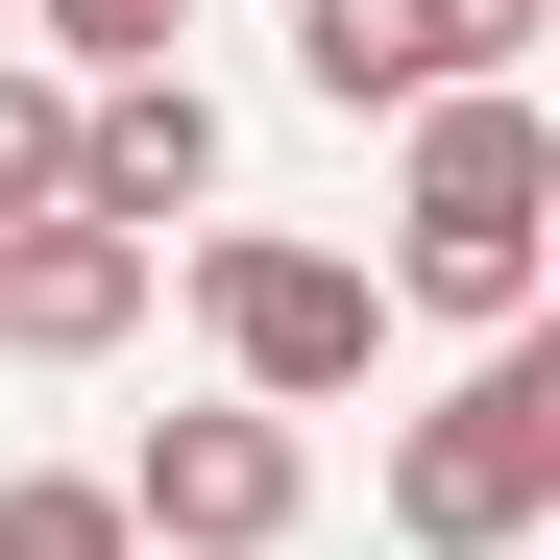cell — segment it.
Returning a JSON list of instances; mask_svg holds the SVG:
<instances>
[{
    "mask_svg": "<svg viewBox=\"0 0 560 560\" xmlns=\"http://www.w3.org/2000/svg\"><path fill=\"white\" fill-rule=\"evenodd\" d=\"M293 512H317V439L293 415H147V463H122V536L147 560H293Z\"/></svg>",
    "mask_w": 560,
    "mask_h": 560,
    "instance_id": "obj_5",
    "label": "cell"
},
{
    "mask_svg": "<svg viewBox=\"0 0 560 560\" xmlns=\"http://www.w3.org/2000/svg\"><path fill=\"white\" fill-rule=\"evenodd\" d=\"M196 341H220V390H244V415H341L365 365H390V293H365L341 244L220 220V244H196Z\"/></svg>",
    "mask_w": 560,
    "mask_h": 560,
    "instance_id": "obj_3",
    "label": "cell"
},
{
    "mask_svg": "<svg viewBox=\"0 0 560 560\" xmlns=\"http://www.w3.org/2000/svg\"><path fill=\"white\" fill-rule=\"evenodd\" d=\"M536 25H560V0H293V98H341V122L536 98Z\"/></svg>",
    "mask_w": 560,
    "mask_h": 560,
    "instance_id": "obj_4",
    "label": "cell"
},
{
    "mask_svg": "<svg viewBox=\"0 0 560 560\" xmlns=\"http://www.w3.org/2000/svg\"><path fill=\"white\" fill-rule=\"evenodd\" d=\"M25 73H73V98H98V73H171V25H196V0H25Z\"/></svg>",
    "mask_w": 560,
    "mask_h": 560,
    "instance_id": "obj_8",
    "label": "cell"
},
{
    "mask_svg": "<svg viewBox=\"0 0 560 560\" xmlns=\"http://www.w3.org/2000/svg\"><path fill=\"white\" fill-rule=\"evenodd\" d=\"M0 220H73V73L0 49Z\"/></svg>",
    "mask_w": 560,
    "mask_h": 560,
    "instance_id": "obj_9",
    "label": "cell"
},
{
    "mask_svg": "<svg viewBox=\"0 0 560 560\" xmlns=\"http://www.w3.org/2000/svg\"><path fill=\"white\" fill-rule=\"evenodd\" d=\"M536 220H560V122L536 98H415V171H390V317H463V341H536Z\"/></svg>",
    "mask_w": 560,
    "mask_h": 560,
    "instance_id": "obj_1",
    "label": "cell"
},
{
    "mask_svg": "<svg viewBox=\"0 0 560 560\" xmlns=\"http://www.w3.org/2000/svg\"><path fill=\"white\" fill-rule=\"evenodd\" d=\"M196 196H220V98H196V73H98V98H73V220L171 244Z\"/></svg>",
    "mask_w": 560,
    "mask_h": 560,
    "instance_id": "obj_6",
    "label": "cell"
},
{
    "mask_svg": "<svg viewBox=\"0 0 560 560\" xmlns=\"http://www.w3.org/2000/svg\"><path fill=\"white\" fill-rule=\"evenodd\" d=\"M390 536H415V560H512V536H560V341H488V365L390 439Z\"/></svg>",
    "mask_w": 560,
    "mask_h": 560,
    "instance_id": "obj_2",
    "label": "cell"
},
{
    "mask_svg": "<svg viewBox=\"0 0 560 560\" xmlns=\"http://www.w3.org/2000/svg\"><path fill=\"white\" fill-rule=\"evenodd\" d=\"M0 560H147V536H122V488H73V463H25V488H0Z\"/></svg>",
    "mask_w": 560,
    "mask_h": 560,
    "instance_id": "obj_10",
    "label": "cell"
},
{
    "mask_svg": "<svg viewBox=\"0 0 560 560\" xmlns=\"http://www.w3.org/2000/svg\"><path fill=\"white\" fill-rule=\"evenodd\" d=\"M122 341H147L122 220H0V365H122Z\"/></svg>",
    "mask_w": 560,
    "mask_h": 560,
    "instance_id": "obj_7",
    "label": "cell"
}]
</instances>
